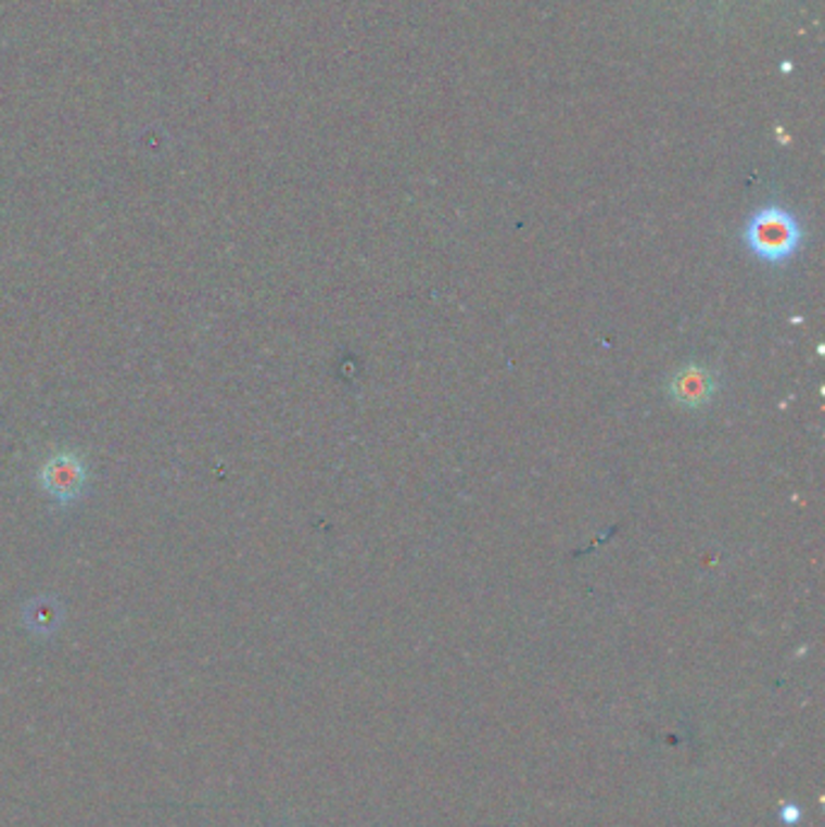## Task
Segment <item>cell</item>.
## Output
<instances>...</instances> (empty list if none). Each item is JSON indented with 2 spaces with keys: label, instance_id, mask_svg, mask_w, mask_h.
Returning <instances> with one entry per match:
<instances>
[{
  "label": "cell",
  "instance_id": "cell-2",
  "mask_svg": "<svg viewBox=\"0 0 825 827\" xmlns=\"http://www.w3.org/2000/svg\"><path fill=\"white\" fill-rule=\"evenodd\" d=\"M88 468L78 455L56 453L41 468V489L59 504H73L86 492Z\"/></svg>",
  "mask_w": 825,
  "mask_h": 827
},
{
  "label": "cell",
  "instance_id": "cell-3",
  "mask_svg": "<svg viewBox=\"0 0 825 827\" xmlns=\"http://www.w3.org/2000/svg\"><path fill=\"white\" fill-rule=\"evenodd\" d=\"M671 395L685 407H700L712 397V376L697 366H687L681 373H675Z\"/></svg>",
  "mask_w": 825,
  "mask_h": 827
},
{
  "label": "cell",
  "instance_id": "cell-4",
  "mask_svg": "<svg viewBox=\"0 0 825 827\" xmlns=\"http://www.w3.org/2000/svg\"><path fill=\"white\" fill-rule=\"evenodd\" d=\"M25 622L29 624V629H35L39 634H49L59 627L61 622V610L54 600L49 598H39L35 602H29L27 612H25Z\"/></svg>",
  "mask_w": 825,
  "mask_h": 827
},
{
  "label": "cell",
  "instance_id": "cell-1",
  "mask_svg": "<svg viewBox=\"0 0 825 827\" xmlns=\"http://www.w3.org/2000/svg\"><path fill=\"white\" fill-rule=\"evenodd\" d=\"M799 220L782 206H765L756 211L746 222V247L748 252L767 264L787 262L801 247Z\"/></svg>",
  "mask_w": 825,
  "mask_h": 827
},
{
  "label": "cell",
  "instance_id": "cell-5",
  "mask_svg": "<svg viewBox=\"0 0 825 827\" xmlns=\"http://www.w3.org/2000/svg\"><path fill=\"white\" fill-rule=\"evenodd\" d=\"M782 820L787 823L799 820V809H795V805H785V809H782Z\"/></svg>",
  "mask_w": 825,
  "mask_h": 827
}]
</instances>
